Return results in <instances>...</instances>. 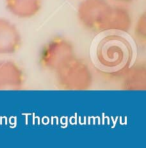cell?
<instances>
[{
  "instance_id": "obj_9",
  "label": "cell",
  "mask_w": 146,
  "mask_h": 148,
  "mask_svg": "<svg viewBox=\"0 0 146 148\" xmlns=\"http://www.w3.org/2000/svg\"><path fill=\"white\" fill-rule=\"evenodd\" d=\"M5 6L13 16L28 19L40 11L42 0H5Z\"/></svg>"
},
{
  "instance_id": "obj_8",
  "label": "cell",
  "mask_w": 146,
  "mask_h": 148,
  "mask_svg": "<svg viewBox=\"0 0 146 148\" xmlns=\"http://www.w3.org/2000/svg\"><path fill=\"white\" fill-rule=\"evenodd\" d=\"M121 75V88L124 90H145L146 88V66L144 62H137L128 66Z\"/></svg>"
},
{
  "instance_id": "obj_4",
  "label": "cell",
  "mask_w": 146,
  "mask_h": 148,
  "mask_svg": "<svg viewBox=\"0 0 146 148\" xmlns=\"http://www.w3.org/2000/svg\"><path fill=\"white\" fill-rule=\"evenodd\" d=\"M111 6L108 0H82L77 8L78 21L89 31L102 32Z\"/></svg>"
},
{
  "instance_id": "obj_7",
  "label": "cell",
  "mask_w": 146,
  "mask_h": 148,
  "mask_svg": "<svg viewBox=\"0 0 146 148\" xmlns=\"http://www.w3.org/2000/svg\"><path fill=\"white\" fill-rule=\"evenodd\" d=\"M132 27V15L123 4L111 6L110 12L102 28V32L126 33Z\"/></svg>"
},
{
  "instance_id": "obj_10",
  "label": "cell",
  "mask_w": 146,
  "mask_h": 148,
  "mask_svg": "<svg viewBox=\"0 0 146 148\" xmlns=\"http://www.w3.org/2000/svg\"><path fill=\"white\" fill-rule=\"evenodd\" d=\"M134 34L136 37L137 41L140 43L141 45L144 46L145 41H146V15L145 12H143L141 14V16L138 18L135 25L134 29Z\"/></svg>"
},
{
  "instance_id": "obj_6",
  "label": "cell",
  "mask_w": 146,
  "mask_h": 148,
  "mask_svg": "<svg viewBox=\"0 0 146 148\" xmlns=\"http://www.w3.org/2000/svg\"><path fill=\"white\" fill-rule=\"evenodd\" d=\"M25 83V74L20 65L11 60H0V90H18Z\"/></svg>"
},
{
  "instance_id": "obj_1",
  "label": "cell",
  "mask_w": 146,
  "mask_h": 148,
  "mask_svg": "<svg viewBox=\"0 0 146 148\" xmlns=\"http://www.w3.org/2000/svg\"><path fill=\"white\" fill-rule=\"evenodd\" d=\"M95 56L101 68L118 73L131 64L133 49L124 36L116 33L108 34L98 42Z\"/></svg>"
},
{
  "instance_id": "obj_3",
  "label": "cell",
  "mask_w": 146,
  "mask_h": 148,
  "mask_svg": "<svg viewBox=\"0 0 146 148\" xmlns=\"http://www.w3.org/2000/svg\"><path fill=\"white\" fill-rule=\"evenodd\" d=\"M75 48L70 40L55 36L47 41L39 52V65L43 69L55 72L60 66L73 58Z\"/></svg>"
},
{
  "instance_id": "obj_5",
  "label": "cell",
  "mask_w": 146,
  "mask_h": 148,
  "mask_svg": "<svg viewBox=\"0 0 146 148\" xmlns=\"http://www.w3.org/2000/svg\"><path fill=\"white\" fill-rule=\"evenodd\" d=\"M22 38L14 23L0 17V55H11L20 49Z\"/></svg>"
},
{
  "instance_id": "obj_2",
  "label": "cell",
  "mask_w": 146,
  "mask_h": 148,
  "mask_svg": "<svg viewBox=\"0 0 146 148\" xmlns=\"http://www.w3.org/2000/svg\"><path fill=\"white\" fill-rule=\"evenodd\" d=\"M57 86L63 90H88L93 84V73L84 59L74 56L55 71Z\"/></svg>"
},
{
  "instance_id": "obj_11",
  "label": "cell",
  "mask_w": 146,
  "mask_h": 148,
  "mask_svg": "<svg viewBox=\"0 0 146 148\" xmlns=\"http://www.w3.org/2000/svg\"><path fill=\"white\" fill-rule=\"evenodd\" d=\"M112 1L117 4H123V5H125V4H129L131 2H133L134 0H112Z\"/></svg>"
}]
</instances>
